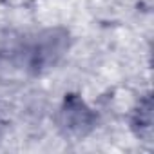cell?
Wrapping results in <instances>:
<instances>
[{"instance_id":"6da1fadb","label":"cell","mask_w":154,"mask_h":154,"mask_svg":"<svg viewBox=\"0 0 154 154\" xmlns=\"http://www.w3.org/2000/svg\"><path fill=\"white\" fill-rule=\"evenodd\" d=\"M93 122H94V114L82 100L78 98L65 100L60 111V127L65 131V134L84 136L91 131Z\"/></svg>"}]
</instances>
